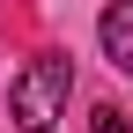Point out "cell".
Instances as JSON below:
<instances>
[{"instance_id": "7a4b0ae2", "label": "cell", "mask_w": 133, "mask_h": 133, "mask_svg": "<svg viewBox=\"0 0 133 133\" xmlns=\"http://www.w3.org/2000/svg\"><path fill=\"white\" fill-rule=\"evenodd\" d=\"M96 37H104V59L118 74H133V0H111L104 22H96Z\"/></svg>"}, {"instance_id": "3957f363", "label": "cell", "mask_w": 133, "mask_h": 133, "mask_svg": "<svg viewBox=\"0 0 133 133\" xmlns=\"http://www.w3.org/2000/svg\"><path fill=\"white\" fill-rule=\"evenodd\" d=\"M89 133H133V118H126L118 104H96L89 111Z\"/></svg>"}, {"instance_id": "6da1fadb", "label": "cell", "mask_w": 133, "mask_h": 133, "mask_svg": "<svg viewBox=\"0 0 133 133\" xmlns=\"http://www.w3.org/2000/svg\"><path fill=\"white\" fill-rule=\"evenodd\" d=\"M66 96H74V66H66V52H37L22 74H15L8 111H15L22 133H52V126L66 118Z\"/></svg>"}]
</instances>
